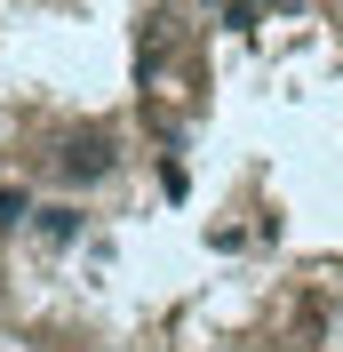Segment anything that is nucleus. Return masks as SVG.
Masks as SVG:
<instances>
[{
    "label": "nucleus",
    "instance_id": "f257e3e1",
    "mask_svg": "<svg viewBox=\"0 0 343 352\" xmlns=\"http://www.w3.org/2000/svg\"><path fill=\"white\" fill-rule=\"evenodd\" d=\"M104 136H80V144H72V160H64V176H104Z\"/></svg>",
    "mask_w": 343,
    "mask_h": 352
}]
</instances>
